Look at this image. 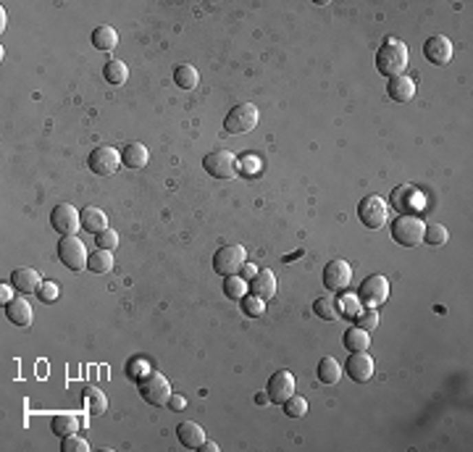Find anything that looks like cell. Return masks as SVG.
<instances>
[{"instance_id": "6da1fadb", "label": "cell", "mask_w": 473, "mask_h": 452, "mask_svg": "<svg viewBox=\"0 0 473 452\" xmlns=\"http://www.w3.org/2000/svg\"><path fill=\"white\" fill-rule=\"evenodd\" d=\"M408 58H410L408 45L395 40V37H389V40H384V45L379 47V53H376V69H379V74L386 76V79L402 76V74H405V66H408Z\"/></svg>"}, {"instance_id": "7a4b0ae2", "label": "cell", "mask_w": 473, "mask_h": 452, "mask_svg": "<svg viewBox=\"0 0 473 452\" xmlns=\"http://www.w3.org/2000/svg\"><path fill=\"white\" fill-rule=\"evenodd\" d=\"M137 389H140V394H142V400L148 402V405H153V408H161V405H168V400H171V384H168V379L163 376V374H158V371H148L142 379L137 381Z\"/></svg>"}, {"instance_id": "3957f363", "label": "cell", "mask_w": 473, "mask_h": 452, "mask_svg": "<svg viewBox=\"0 0 473 452\" xmlns=\"http://www.w3.org/2000/svg\"><path fill=\"white\" fill-rule=\"evenodd\" d=\"M424 232H426V224L413 213H402L392 224V239L402 248H418L424 242Z\"/></svg>"}, {"instance_id": "277c9868", "label": "cell", "mask_w": 473, "mask_h": 452, "mask_svg": "<svg viewBox=\"0 0 473 452\" xmlns=\"http://www.w3.org/2000/svg\"><path fill=\"white\" fill-rule=\"evenodd\" d=\"M258 121H261L258 105H255V103H239V105H234V108L226 114V118H223V129L229 131V134H248V131H252L258 127Z\"/></svg>"}, {"instance_id": "5b68a950", "label": "cell", "mask_w": 473, "mask_h": 452, "mask_svg": "<svg viewBox=\"0 0 473 452\" xmlns=\"http://www.w3.org/2000/svg\"><path fill=\"white\" fill-rule=\"evenodd\" d=\"M203 166H206V171L213 176V179H234V176L239 174V161H236V155L232 150H223V147L208 153L206 158H203Z\"/></svg>"}, {"instance_id": "8992f818", "label": "cell", "mask_w": 473, "mask_h": 452, "mask_svg": "<svg viewBox=\"0 0 473 452\" xmlns=\"http://www.w3.org/2000/svg\"><path fill=\"white\" fill-rule=\"evenodd\" d=\"M358 219L363 221V226L368 229H382L389 219V203L379 195H368L358 203Z\"/></svg>"}, {"instance_id": "52a82bcc", "label": "cell", "mask_w": 473, "mask_h": 452, "mask_svg": "<svg viewBox=\"0 0 473 452\" xmlns=\"http://www.w3.org/2000/svg\"><path fill=\"white\" fill-rule=\"evenodd\" d=\"M58 258L66 268H72V271H85V268H87V261H89V252H87V248H85V242H82L76 234H72V237H60Z\"/></svg>"}, {"instance_id": "ba28073f", "label": "cell", "mask_w": 473, "mask_h": 452, "mask_svg": "<svg viewBox=\"0 0 473 452\" xmlns=\"http://www.w3.org/2000/svg\"><path fill=\"white\" fill-rule=\"evenodd\" d=\"M245 263H248V252H245L242 245H226V248H221L213 255V268L221 277H234V274H239Z\"/></svg>"}, {"instance_id": "9c48e42d", "label": "cell", "mask_w": 473, "mask_h": 452, "mask_svg": "<svg viewBox=\"0 0 473 452\" xmlns=\"http://www.w3.org/2000/svg\"><path fill=\"white\" fill-rule=\"evenodd\" d=\"M358 297L366 308H379L386 303L389 297V281L382 274H371L360 281V290H358Z\"/></svg>"}, {"instance_id": "30bf717a", "label": "cell", "mask_w": 473, "mask_h": 452, "mask_svg": "<svg viewBox=\"0 0 473 452\" xmlns=\"http://www.w3.org/2000/svg\"><path fill=\"white\" fill-rule=\"evenodd\" d=\"M50 226H53L60 237H72V234H76L82 229V216H79V211H76L74 205L60 203V205H56L53 213H50Z\"/></svg>"}, {"instance_id": "8fae6325", "label": "cell", "mask_w": 473, "mask_h": 452, "mask_svg": "<svg viewBox=\"0 0 473 452\" xmlns=\"http://www.w3.org/2000/svg\"><path fill=\"white\" fill-rule=\"evenodd\" d=\"M89 171L98 176H111L118 171V166H121V153H118L116 147H95L92 153H89Z\"/></svg>"}, {"instance_id": "7c38bea8", "label": "cell", "mask_w": 473, "mask_h": 452, "mask_svg": "<svg viewBox=\"0 0 473 452\" xmlns=\"http://www.w3.org/2000/svg\"><path fill=\"white\" fill-rule=\"evenodd\" d=\"M350 281H353V268H350V263L347 261H329L324 268V287L329 292H342L350 287Z\"/></svg>"}, {"instance_id": "4fadbf2b", "label": "cell", "mask_w": 473, "mask_h": 452, "mask_svg": "<svg viewBox=\"0 0 473 452\" xmlns=\"http://www.w3.org/2000/svg\"><path fill=\"white\" fill-rule=\"evenodd\" d=\"M266 394H268V402H276L281 405L287 397L295 394V376L292 371H279L268 379V387H266Z\"/></svg>"}, {"instance_id": "5bb4252c", "label": "cell", "mask_w": 473, "mask_h": 452, "mask_svg": "<svg viewBox=\"0 0 473 452\" xmlns=\"http://www.w3.org/2000/svg\"><path fill=\"white\" fill-rule=\"evenodd\" d=\"M424 56L434 66H447L452 61V43L444 34H434L424 43Z\"/></svg>"}, {"instance_id": "9a60e30c", "label": "cell", "mask_w": 473, "mask_h": 452, "mask_svg": "<svg viewBox=\"0 0 473 452\" xmlns=\"http://www.w3.org/2000/svg\"><path fill=\"white\" fill-rule=\"evenodd\" d=\"M344 374L358 384L368 381L373 376V358L368 352H350V358L344 360Z\"/></svg>"}, {"instance_id": "2e32d148", "label": "cell", "mask_w": 473, "mask_h": 452, "mask_svg": "<svg viewBox=\"0 0 473 452\" xmlns=\"http://www.w3.org/2000/svg\"><path fill=\"white\" fill-rule=\"evenodd\" d=\"M386 95H389V100L395 103H410L415 98V82L410 79V76H392L389 82H386Z\"/></svg>"}, {"instance_id": "e0dca14e", "label": "cell", "mask_w": 473, "mask_h": 452, "mask_svg": "<svg viewBox=\"0 0 473 452\" xmlns=\"http://www.w3.org/2000/svg\"><path fill=\"white\" fill-rule=\"evenodd\" d=\"M40 284H43V279L37 274V268H30V266L16 268L14 274H11V287H14L16 292H21V294L37 292L40 290Z\"/></svg>"}, {"instance_id": "ac0fdd59", "label": "cell", "mask_w": 473, "mask_h": 452, "mask_svg": "<svg viewBox=\"0 0 473 452\" xmlns=\"http://www.w3.org/2000/svg\"><path fill=\"white\" fill-rule=\"evenodd\" d=\"M177 437H179V442H182V447H187V450H200V444L206 442V431H203L200 423L182 421L177 426Z\"/></svg>"}, {"instance_id": "d6986e66", "label": "cell", "mask_w": 473, "mask_h": 452, "mask_svg": "<svg viewBox=\"0 0 473 452\" xmlns=\"http://www.w3.org/2000/svg\"><path fill=\"white\" fill-rule=\"evenodd\" d=\"M250 290H252L255 297H261V300H271V297L276 294V274H274L271 268L258 271V274L250 279Z\"/></svg>"}, {"instance_id": "ffe728a7", "label": "cell", "mask_w": 473, "mask_h": 452, "mask_svg": "<svg viewBox=\"0 0 473 452\" xmlns=\"http://www.w3.org/2000/svg\"><path fill=\"white\" fill-rule=\"evenodd\" d=\"M6 319L14 323V326H30L32 323V305L24 297H14L8 305H6Z\"/></svg>"}, {"instance_id": "44dd1931", "label": "cell", "mask_w": 473, "mask_h": 452, "mask_svg": "<svg viewBox=\"0 0 473 452\" xmlns=\"http://www.w3.org/2000/svg\"><path fill=\"white\" fill-rule=\"evenodd\" d=\"M79 216H82V229H85V232L100 234L103 229H108L105 213L100 208H95V205H87L85 211H79Z\"/></svg>"}, {"instance_id": "7402d4cb", "label": "cell", "mask_w": 473, "mask_h": 452, "mask_svg": "<svg viewBox=\"0 0 473 452\" xmlns=\"http://www.w3.org/2000/svg\"><path fill=\"white\" fill-rule=\"evenodd\" d=\"M342 345H344V350L347 352H366L371 345V334L366 329H360V326H353V329L344 332Z\"/></svg>"}, {"instance_id": "603a6c76", "label": "cell", "mask_w": 473, "mask_h": 452, "mask_svg": "<svg viewBox=\"0 0 473 452\" xmlns=\"http://www.w3.org/2000/svg\"><path fill=\"white\" fill-rule=\"evenodd\" d=\"M148 163V147L142 142H129L121 150V166L126 169H142Z\"/></svg>"}, {"instance_id": "cb8c5ba5", "label": "cell", "mask_w": 473, "mask_h": 452, "mask_svg": "<svg viewBox=\"0 0 473 452\" xmlns=\"http://www.w3.org/2000/svg\"><path fill=\"white\" fill-rule=\"evenodd\" d=\"M50 431L60 439L72 437V434L79 431V418L72 416V413H58V416H53V421H50Z\"/></svg>"}, {"instance_id": "d4e9b609", "label": "cell", "mask_w": 473, "mask_h": 452, "mask_svg": "<svg viewBox=\"0 0 473 452\" xmlns=\"http://www.w3.org/2000/svg\"><path fill=\"white\" fill-rule=\"evenodd\" d=\"M92 45H95L98 50H103V53H111V50L118 45L116 30H113V27H108V24L95 27V30H92Z\"/></svg>"}, {"instance_id": "484cf974", "label": "cell", "mask_w": 473, "mask_h": 452, "mask_svg": "<svg viewBox=\"0 0 473 452\" xmlns=\"http://www.w3.org/2000/svg\"><path fill=\"white\" fill-rule=\"evenodd\" d=\"M103 79L108 85H124V82L129 79V66H126L124 61L111 58L103 69Z\"/></svg>"}, {"instance_id": "4316f807", "label": "cell", "mask_w": 473, "mask_h": 452, "mask_svg": "<svg viewBox=\"0 0 473 452\" xmlns=\"http://www.w3.org/2000/svg\"><path fill=\"white\" fill-rule=\"evenodd\" d=\"M316 374H318V379H321V384H337V381L342 379V365L334 360V358H321V363H318V368H316Z\"/></svg>"}, {"instance_id": "83f0119b", "label": "cell", "mask_w": 473, "mask_h": 452, "mask_svg": "<svg viewBox=\"0 0 473 452\" xmlns=\"http://www.w3.org/2000/svg\"><path fill=\"white\" fill-rule=\"evenodd\" d=\"M87 268L92 274H108L113 268V252L111 250H95L89 252V261H87Z\"/></svg>"}, {"instance_id": "f1b7e54d", "label": "cell", "mask_w": 473, "mask_h": 452, "mask_svg": "<svg viewBox=\"0 0 473 452\" xmlns=\"http://www.w3.org/2000/svg\"><path fill=\"white\" fill-rule=\"evenodd\" d=\"M174 82H177V87H182V89H195L197 87V82H200V74H197V69L190 66V63H182V66L174 69Z\"/></svg>"}, {"instance_id": "f546056e", "label": "cell", "mask_w": 473, "mask_h": 452, "mask_svg": "<svg viewBox=\"0 0 473 452\" xmlns=\"http://www.w3.org/2000/svg\"><path fill=\"white\" fill-rule=\"evenodd\" d=\"M337 310H340L342 319L355 321V319H358V313L363 310V303H360V297H358V294H347V292H342V297L337 300Z\"/></svg>"}, {"instance_id": "4dcf8cb0", "label": "cell", "mask_w": 473, "mask_h": 452, "mask_svg": "<svg viewBox=\"0 0 473 452\" xmlns=\"http://www.w3.org/2000/svg\"><path fill=\"white\" fill-rule=\"evenodd\" d=\"M85 402L89 408V416H103L108 410V397L98 387H85Z\"/></svg>"}, {"instance_id": "1f68e13d", "label": "cell", "mask_w": 473, "mask_h": 452, "mask_svg": "<svg viewBox=\"0 0 473 452\" xmlns=\"http://www.w3.org/2000/svg\"><path fill=\"white\" fill-rule=\"evenodd\" d=\"M313 313H316L318 319H324V321H337V319H340L337 300H331V297H318V300L313 303Z\"/></svg>"}, {"instance_id": "d6a6232c", "label": "cell", "mask_w": 473, "mask_h": 452, "mask_svg": "<svg viewBox=\"0 0 473 452\" xmlns=\"http://www.w3.org/2000/svg\"><path fill=\"white\" fill-rule=\"evenodd\" d=\"M223 294L229 297V300H242L245 294H248V284H245V279L242 277H223Z\"/></svg>"}, {"instance_id": "836d02e7", "label": "cell", "mask_w": 473, "mask_h": 452, "mask_svg": "<svg viewBox=\"0 0 473 452\" xmlns=\"http://www.w3.org/2000/svg\"><path fill=\"white\" fill-rule=\"evenodd\" d=\"M281 408H284V416H289V418H302L308 413V400L300 394H292L281 402Z\"/></svg>"}, {"instance_id": "e575fe53", "label": "cell", "mask_w": 473, "mask_h": 452, "mask_svg": "<svg viewBox=\"0 0 473 452\" xmlns=\"http://www.w3.org/2000/svg\"><path fill=\"white\" fill-rule=\"evenodd\" d=\"M447 239H450V232H447V226H442V224H431V226H426V232H424V242L431 245V248H442V245H447Z\"/></svg>"}, {"instance_id": "d590c367", "label": "cell", "mask_w": 473, "mask_h": 452, "mask_svg": "<svg viewBox=\"0 0 473 452\" xmlns=\"http://www.w3.org/2000/svg\"><path fill=\"white\" fill-rule=\"evenodd\" d=\"M239 303H242V310H245L248 316H252V319L263 316V310H266V300H261V297H255V294H245Z\"/></svg>"}, {"instance_id": "8d00e7d4", "label": "cell", "mask_w": 473, "mask_h": 452, "mask_svg": "<svg viewBox=\"0 0 473 452\" xmlns=\"http://www.w3.org/2000/svg\"><path fill=\"white\" fill-rule=\"evenodd\" d=\"M355 326H360V329H366V332H373V329L379 326V313H376V308H363V310L358 313V319H355Z\"/></svg>"}, {"instance_id": "74e56055", "label": "cell", "mask_w": 473, "mask_h": 452, "mask_svg": "<svg viewBox=\"0 0 473 452\" xmlns=\"http://www.w3.org/2000/svg\"><path fill=\"white\" fill-rule=\"evenodd\" d=\"M95 245L100 250H111V252H113V250L118 248V232H113V229L108 226V229H103L100 234H95Z\"/></svg>"}, {"instance_id": "f35d334b", "label": "cell", "mask_w": 473, "mask_h": 452, "mask_svg": "<svg viewBox=\"0 0 473 452\" xmlns=\"http://www.w3.org/2000/svg\"><path fill=\"white\" fill-rule=\"evenodd\" d=\"M60 450L63 452H87L89 442L87 439H82V437H76V434H72V437L60 439Z\"/></svg>"}, {"instance_id": "ab89813d", "label": "cell", "mask_w": 473, "mask_h": 452, "mask_svg": "<svg viewBox=\"0 0 473 452\" xmlns=\"http://www.w3.org/2000/svg\"><path fill=\"white\" fill-rule=\"evenodd\" d=\"M34 294L43 300L45 305H47V303H56V300H58V284H56V281H43L40 290L34 292Z\"/></svg>"}, {"instance_id": "60d3db41", "label": "cell", "mask_w": 473, "mask_h": 452, "mask_svg": "<svg viewBox=\"0 0 473 452\" xmlns=\"http://www.w3.org/2000/svg\"><path fill=\"white\" fill-rule=\"evenodd\" d=\"M184 405H187V400H184L182 394H171V400H168V408H171V410H184Z\"/></svg>"}, {"instance_id": "b9f144b4", "label": "cell", "mask_w": 473, "mask_h": 452, "mask_svg": "<svg viewBox=\"0 0 473 452\" xmlns=\"http://www.w3.org/2000/svg\"><path fill=\"white\" fill-rule=\"evenodd\" d=\"M0 303H3V308L8 305V303H11V300H14V297H11V290H14V287H6V284H3V287H0Z\"/></svg>"}, {"instance_id": "7bdbcfd3", "label": "cell", "mask_w": 473, "mask_h": 452, "mask_svg": "<svg viewBox=\"0 0 473 452\" xmlns=\"http://www.w3.org/2000/svg\"><path fill=\"white\" fill-rule=\"evenodd\" d=\"M255 274H258V266H252V263H245V266H242V277L245 279H252Z\"/></svg>"}, {"instance_id": "ee69618b", "label": "cell", "mask_w": 473, "mask_h": 452, "mask_svg": "<svg viewBox=\"0 0 473 452\" xmlns=\"http://www.w3.org/2000/svg\"><path fill=\"white\" fill-rule=\"evenodd\" d=\"M200 450H203V452H216V450H219V444H216V442H208V439H206V442L200 444Z\"/></svg>"}, {"instance_id": "f6af8a7d", "label": "cell", "mask_w": 473, "mask_h": 452, "mask_svg": "<svg viewBox=\"0 0 473 452\" xmlns=\"http://www.w3.org/2000/svg\"><path fill=\"white\" fill-rule=\"evenodd\" d=\"M140 368H142V363H140V360H137V363L126 365V371H129V374H132V371H140ZM134 379H140V374H134Z\"/></svg>"}]
</instances>
